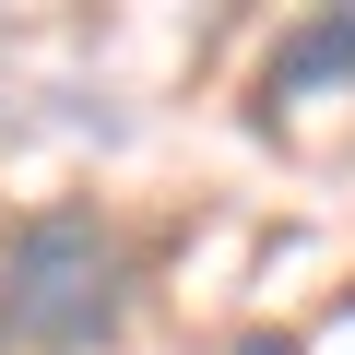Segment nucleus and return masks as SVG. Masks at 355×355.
Instances as JSON below:
<instances>
[{"label":"nucleus","instance_id":"1","mask_svg":"<svg viewBox=\"0 0 355 355\" xmlns=\"http://www.w3.org/2000/svg\"><path fill=\"white\" fill-rule=\"evenodd\" d=\"M119 296H130V249L95 214H36V225H12V249H0V331L36 343V355L107 343Z\"/></svg>","mask_w":355,"mask_h":355},{"label":"nucleus","instance_id":"2","mask_svg":"<svg viewBox=\"0 0 355 355\" xmlns=\"http://www.w3.org/2000/svg\"><path fill=\"white\" fill-rule=\"evenodd\" d=\"M320 83H355V0H343V12H320V24H296V36L272 48V71H261V107L284 119V107H308Z\"/></svg>","mask_w":355,"mask_h":355},{"label":"nucleus","instance_id":"3","mask_svg":"<svg viewBox=\"0 0 355 355\" xmlns=\"http://www.w3.org/2000/svg\"><path fill=\"white\" fill-rule=\"evenodd\" d=\"M225 355H296V343H284V331H237Z\"/></svg>","mask_w":355,"mask_h":355}]
</instances>
